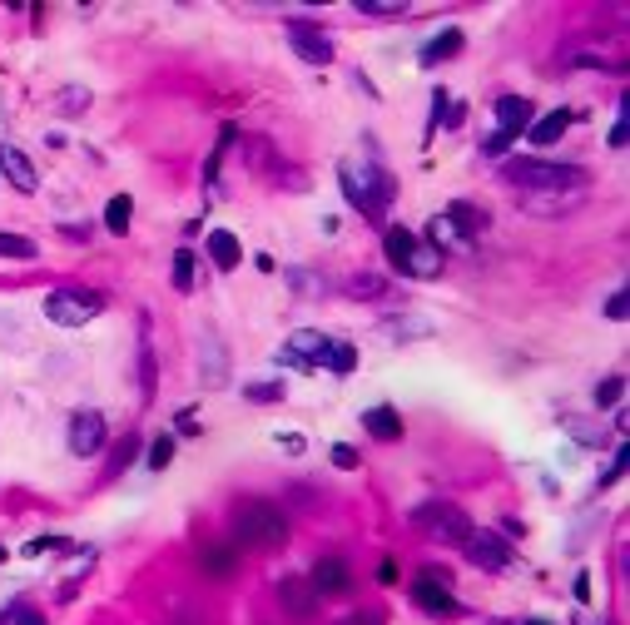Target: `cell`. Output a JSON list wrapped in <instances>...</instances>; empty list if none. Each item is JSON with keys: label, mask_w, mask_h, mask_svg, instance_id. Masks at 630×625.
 I'll use <instances>...</instances> for the list:
<instances>
[{"label": "cell", "mask_w": 630, "mask_h": 625, "mask_svg": "<svg viewBox=\"0 0 630 625\" xmlns=\"http://www.w3.org/2000/svg\"><path fill=\"white\" fill-rule=\"evenodd\" d=\"M338 179H343V194H348V204H353L358 214H368V219H382V214H387V204H392V179H387L382 169L348 159V164L338 169Z\"/></svg>", "instance_id": "obj_1"}, {"label": "cell", "mask_w": 630, "mask_h": 625, "mask_svg": "<svg viewBox=\"0 0 630 625\" xmlns=\"http://www.w3.org/2000/svg\"><path fill=\"white\" fill-rule=\"evenodd\" d=\"M382 249H387V263L407 278H437L442 273V249H432L427 239H412L407 229H387Z\"/></svg>", "instance_id": "obj_2"}, {"label": "cell", "mask_w": 630, "mask_h": 625, "mask_svg": "<svg viewBox=\"0 0 630 625\" xmlns=\"http://www.w3.org/2000/svg\"><path fill=\"white\" fill-rule=\"evenodd\" d=\"M234 536H239L244 546H263V551H273V546H283V541H288V521H283V511H278V506H268V501H244V506H239V516H234Z\"/></svg>", "instance_id": "obj_3"}, {"label": "cell", "mask_w": 630, "mask_h": 625, "mask_svg": "<svg viewBox=\"0 0 630 625\" xmlns=\"http://www.w3.org/2000/svg\"><path fill=\"white\" fill-rule=\"evenodd\" d=\"M506 179L521 184V189H581L586 184V169L576 164H551V159H511L506 164Z\"/></svg>", "instance_id": "obj_4"}, {"label": "cell", "mask_w": 630, "mask_h": 625, "mask_svg": "<svg viewBox=\"0 0 630 625\" xmlns=\"http://www.w3.org/2000/svg\"><path fill=\"white\" fill-rule=\"evenodd\" d=\"M100 313H105V298L90 293V288H55V293L45 298V318L60 323V328H85V323L100 318Z\"/></svg>", "instance_id": "obj_5"}, {"label": "cell", "mask_w": 630, "mask_h": 625, "mask_svg": "<svg viewBox=\"0 0 630 625\" xmlns=\"http://www.w3.org/2000/svg\"><path fill=\"white\" fill-rule=\"evenodd\" d=\"M432 541H442V546H462L467 536H472V521L457 511V506H447V501H427V506H417V516H412Z\"/></svg>", "instance_id": "obj_6"}, {"label": "cell", "mask_w": 630, "mask_h": 625, "mask_svg": "<svg viewBox=\"0 0 630 625\" xmlns=\"http://www.w3.org/2000/svg\"><path fill=\"white\" fill-rule=\"evenodd\" d=\"M323 353H328V338L313 333V328H303V333H293L278 348V363L283 368H298V373H313V368H323Z\"/></svg>", "instance_id": "obj_7"}, {"label": "cell", "mask_w": 630, "mask_h": 625, "mask_svg": "<svg viewBox=\"0 0 630 625\" xmlns=\"http://www.w3.org/2000/svg\"><path fill=\"white\" fill-rule=\"evenodd\" d=\"M412 601H417L427 616H457V611H462V606L452 601L447 576H437V571H422V576L412 581Z\"/></svg>", "instance_id": "obj_8"}, {"label": "cell", "mask_w": 630, "mask_h": 625, "mask_svg": "<svg viewBox=\"0 0 630 625\" xmlns=\"http://www.w3.org/2000/svg\"><path fill=\"white\" fill-rule=\"evenodd\" d=\"M462 551H467V561L482 566V571H506V566H511V546H506L497 531H472V536L462 541Z\"/></svg>", "instance_id": "obj_9"}, {"label": "cell", "mask_w": 630, "mask_h": 625, "mask_svg": "<svg viewBox=\"0 0 630 625\" xmlns=\"http://www.w3.org/2000/svg\"><path fill=\"white\" fill-rule=\"evenodd\" d=\"M100 447H105V417H100L95 407L75 412V417H70V452H75V457H95Z\"/></svg>", "instance_id": "obj_10"}, {"label": "cell", "mask_w": 630, "mask_h": 625, "mask_svg": "<svg viewBox=\"0 0 630 625\" xmlns=\"http://www.w3.org/2000/svg\"><path fill=\"white\" fill-rule=\"evenodd\" d=\"M288 45L298 50V60H308V65H328L333 60V40L323 35V30H313V25H288Z\"/></svg>", "instance_id": "obj_11"}, {"label": "cell", "mask_w": 630, "mask_h": 625, "mask_svg": "<svg viewBox=\"0 0 630 625\" xmlns=\"http://www.w3.org/2000/svg\"><path fill=\"white\" fill-rule=\"evenodd\" d=\"M531 120H536V110H531L526 95H502V100H497V134L516 139L521 129H531Z\"/></svg>", "instance_id": "obj_12"}, {"label": "cell", "mask_w": 630, "mask_h": 625, "mask_svg": "<svg viewBox=\"0 0 630 625\" xmlns=\"http://www.w3.org/2000/svg\"><path fill=\"white\" fill-rule=\"evenodd\" d=\"M0 174H5L20 194H35V184H40V179H35V164H30L15 144H0Z\"/></svg>", "instance_id": "obj_13"}, {"label": "cell", "mask_w": 630, "mask_h": 625, "mask_svg": "<svg viewBox=\"0 0 630 625\" xmlns=\"http://www.w3.org/2000/svg\"><path fill=\"white\" fill-rule=\"evenodd\" d=\"M318 596H343L348 591V566L338 561V556H323L318 566H313V581H308Z\"/></svg>", "instance_id": "obj_14"}, {"label": "cell", "mask_w": 630, "mask_h": 625, "mask_svg": "<svg viewBox=\"0 0 630 625\" xmlns=\"http://www.w3.org/2000/svg\"><path fill=\"white\" fill-rule=\"evenodd\" d=\"M363 427H368V432H373L378 442H397V437H402V417H397V412H392L387 402L363 412Z\"/></svg>", "instance_id": "obj_15"}, {"label": "cell", "mask_w": 630, "mask_h": 625, "mask_svg": "<svg viewBox=\"0 0 630 625\" xmlns=\"http://www.w3.org/2000/svg\"><path fill=\"white\" fill-rule=\"evenodd\" d=\"M566 129H571V115H566V110H551V115L531 120V129H526V139H531V144H556V139H561Z\"/></svg>", "instance_id": "obj_16"}, {"label": "cell", "mask_w": 630, "mask_h": 625, "mask_svg": "<svg viewBox=\"0 0 630 625\" xmlns=\"http://www.w3.org/2000/svg\"><path fill=\"white\" fill-rule=\"evenodd\" d=\"M278 596H283V606H288L293 616H313V596H318V591H313L308 581H298V576H288V581L278 586Z\"/></svg>", "instance_id": "obj_17"}, {"label": "cell", "mask_w": 630, "mask_h": 625, "mask_svg": "<svg viewBox=\"0 0 630 625\" xmlns=\"http://www.w3.org/2000/svg\"><path fill=\"white\" fill-rule=\"evenodd\" d=\"M209 258L229 273V268H239V258H244V249H239V239L229 234V229H214L209 234Z\"/></svg>", "instance_id": "obj_18"}, {"label": "cell", "mask_w": 630, "mask_h": 625, "mask_svg": "<svg viewBox=\"0 0 630 625\" xmlns=\"http://www.w3.org/2000/svg\"><path fill=\"white\" fill-rule=\"evenodd\" d=\"M447 219L457 224V234H462V239H477V234L487 229V214H482V209H472V204H452V209H447Z\"/></svg>", "instance_id": "obj_19"}, {"label": "cell", "mask_w": 630, "mask_h": 625, "mask_svg": "<svg viewBox=\"0 0 630 625\" xmlns=\"http://www.w3.org/2000/svg\"><path fill=\"white\" fill-rule=\"evenodd\" d=\"M457 50H462V30H442L432 45H422V65H437V60H447Z\"/></svg>", "instance_id": "obj_20"}, {"label": "cell", "mask_w": 630, "mask_h": 625, "mask_svg": "<svg viewBox=\"0 0 630 625\" xmlns=\"http://www.w3.org/2000/svg\"><path fill=\"white\" fill-rule=\"evenodd\" d=\"M323 368H333V373H353V368H358V348H353V343H338V338H328Z\"/></svg>", "instance_id": "obj_21"}, {"label": "cell", "mask_w": 630, "mask_h": 625, "mask_svg": "<svg viewBox=\"0 0 630 625\" xmlns=\"http://www.w3.org/2000/svg\"><path fill=\"white\" fill-rule=\"evenodd\" d=\"M129 219H134V199H129V194H115L110 209H105V229H110V234H125Z\"/></svg>", "instance_id": "obj_22"}, {"label": "cell", "mask_w": 630, "mask_h": 625, "mask_svg": "<svg viewBox=\"0 0 630 625\" xmlns=\"http://www.w3.org/2000/svg\"><path fill=\"white\" fill-rule=\"evenodd\" d=\"M427 244H432V249H447V244H462V234H457V224H452L447 214H437V219L427 224Z\"/></svg>", "instance_id": "obj_23"}, {"label": "cell", "mask_w": 630, "mask_h": 625, "mask_svg": "<svg viewBox=\"0 0 630 625\" xmlns=\"http://www.w3.org/2000/svg\"><path fill=\"white\" fill-rule=\"evenodd\" d=\"M174 288H179V293H189V288H194V253H189V249L174 253Z\"/></svg>", "instance_id": "obj_24"}, {"label": "cell", "mask_w": 630, "mask_h": 625, "mask_svg": "<svg viewBox=\"0 0 630 625\" xmlns=\"http://www.w3.org/2000/svg\"><path fill=\"white\" fill-rule=\"evenodd\" d=\"M0 258H35V244L20 234H0Z\"/></svg>", "instance_id": "obj_25"}, {"label": "cell", "mask_w": 630, "mask_h": 625, "mask_svg": "<svg viewBox=\"0 0 630 625\" xmlns=\"http://www.w3.org/2000/svg\"><path fill=\"white\" fill-rule=\"evenodd\" d=\"M363 15H407V0H358Z\"/></svg>", "instance_id": "obj_26"}, {"label": "cell", "mask_w": 630, "mask_h": 625, "mask_svg": "<svg viewBox=\"0 0 630 625\" xmlns=\"http://www.w3.org/2000/svg\"><path fill=\"white\" fill-rule=\"evenodd\" d=\"M621 392H626V382H621V377H606V382L596 387V407H616Z\"/></svg>", "instance_id": "obj_27"}, {"label": "cell", "mask_w": 630, "mask_h": 625, "mask_svg": "<svg viewBox=\"0 0 630 625\" xmlns=\"http://www.w3.org/2000/svg\"><path fill=\"white\" fill-rule=\"evenodd\" d=\"M169 462H174V437H159V442L149 447V467H154V472H164Z\"/></svg>", "instance_id": "obj_28"}, {"label": "cell", "mask_w": 630, "mask_h": 625, "mask_svg": "<svg viewBox=\"0 0 630 625\" xmlns=\"http://www.w3.org/2000/svg\"><path fill=\"white\" fill-rule=\"evenodd\" d=\"M244 397L249 402H278L283 397V382H253V387H244Z\"/></svg>", "instance_id": "obj_29"}, {"label": "cell", "mask_w": 630, "mask_h": 625, "mask_svg": "<svg viewBox=\"0 0 630 625\" xmlns=\"http://www.w3.org/2000/svg\"><path fill=\"white\" fill-rule=\"evenodd\" d=\"M348 293H358V298H378V293H382V278H373V273H358V278L348 283Z\"/></svg>", "instance_id": "obj_30"}, {"label": "cell", "mask_w": 630, "mask_h": 625, "mask_svg": "<svg viewBox=\"0 0 630 625\" xmlns=\"http://www.w3.org/2000/svg\"><path fill=\"white\" fill-rule=\"evenodd\" d=\"M0 625H45V621H40L30 606H10V611L0 616Z\"/></svg>", "instance_id": "obj_31"}, {"label": "cell", "mask_w": 630, "mask_h": 625, "mask_svg": "<svg viewBox=\"0 0 630 625\" xmlns=\"http://www.w3.org/2000/svg\"><path fill=\"white\" fill-rule=\"evenodd\" d=\"M626 288H616V293H611V303H606V318H611V323H621V318H626Z\"/></svg>", "instance_id": "obj_32"}, {"label": "cell", "mask_w": 630, "mask_h": 625, "mask_svg": "<svg viewBox=\"0 0 630 625\" xmlns=\"http://www.w3.org/2000/svg\"><path fill=\"white\" fill-rule=\"evenodd\" d=\"M333 462H338L343 472H353V467H358V452H353V447H333Z\"/></svg>", "instance_id": "obj_33"}, {"label": "cell", "mask_w": 630, "mask_h": 625, "mask_svg": "<svg viewBox=\"0 0 630 625\" xmlns=\"http://www.w3.org/2000/svg\"><path fill=\"white\" fill-rule=\"evenodd\" d=\"M229 566H234V556H229V551H209V571H219V576H224Z\"/></svg>", "instance_id": "obj_34"}, {"label": "cell", "mask_w": 630, "mask_h": 625, "mask_svg": "<svg viewBox=\"0 0 630 625\" xmlns=\"http://www.w3.org/2000/svg\"><path fill=\"white\" fill-rule=\"evenodd\" d=\"M506 144H511V139H506V134H492V139H487V144H482V149H487V154H492V159H497V154H506Z\"/></svg>", "instance_id": "obj_35"}, {"label": "cell", "mask_w": 630, "mask_h": 625, "mask_svg": "<svg viewBox=\"0 0 630 625\" xmlns=\"http://www.w3.org/2000/svg\"><path fill=\"white\" fill-rule=\"evenodd\" d=\"M526 625H546V621H526Z\"/></svg>", "instance_id": "obj_36"}]
</instances>
